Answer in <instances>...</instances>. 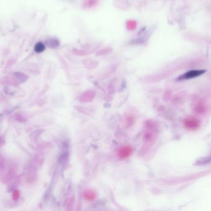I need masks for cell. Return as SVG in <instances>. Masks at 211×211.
<instances>
[{
    "label": "cell",
    "mask_w": 211,
    "mask_h": 211,
    "mask_svg": "<svg viewBox=\"0 0 211 211\" xmlns=\"http://www.w3.org/2000/svg\"><path fill=\"white\" fill-rule=\"evenodd\" d=\"M206 73V70L204 69H199V70H191L185 74L181 75L177 79L178 81H182V80L189 79L198 77L201 75L203 74Z\"/></svg>",
    "instance_id": "obj_1"
},
{
    "label": "cell",
    "mask_w": 211,
    "mask_h": 211,
    "mask_svg": "<svg viewBox=\"0 0 211 211\" xmlns=\"http://www.w3.org/2000/svg\"><path fill=\"white\" fill-rule=\"evenodd\" d=\"M133 152V148L130 146H124L120 147L117 151V156L120 160L128 158Z\"/></svg>",
    "instance_id": "obj_2"
},
{
    "label": "cell",
    "mask_w": 211,
    "mask_h": 211,
    "mask_svg": "<svg viewBox=\"0 0 211 211\" xmlns=\"http://www.w3.org/2000/svg\"><path fill=\"white\" fill-rule=\"evenodd\" d=\"M83 196L84 199L88 201H93L96 198V193L94 190L88 189L84 191Z\"/></svg>",
    "instance_id": "obj_3"
},
{
    "label": "cell",
    "mask_w": 211,
    "mask_h": 211,
    "mask_svg": "<svg viewBox=\"0 0 211 211\" xmlns=\"http://www.w3.org/2000/svg\"><path fill=\"white\" fill-rule=\"evenodd\" d=\"M137 26V23L133 20H129L126 23V27L127 29L129 31H133L136 29Z\"/></svg>",
    "instance_id": "obj_4"
},
{
    "label": "cell",
    "mask_w": 211,
    "mask_h": 211,
    "mask_svg": "<svg viewBox=\"0 0 211 211\" xmlns=\"http://www.w3.org/2000/svg\"><path fill=\"white\" fill-rule=\"evenodd\" d=\"M45 49V46L43 44L39 42L35 46V51L37 53H42Z\"/></svg>",
    "instance_id": "obj_5"
},
{
    "label": "cell",
    "mask_w": 211,
    "mask_h": 211,
    "mask_svg": "<svg viewBox=\"0 0 211 211\" xmlns=\"http://www.w3.org/2000/svg\"><path fill=\"white\" fill-rule=\"evenodd\" d=\"M98 0H85L84 5L86 8H92L97 4Z\"/></svg>",
    "instance_id": "obj_6"
},
{
    "label": "cell",
    "mask_w": 211,
    "mask_h": 211,
    "mask_svg": "<svg viewBox=\"0 0 211 211\" xmlns=\"http://www.w3.org/2000/svg\"><path fill=\"white\" fill-rule=\"evenodd\" d=\"M48 45L50 47L54 48L59 46V43L57 40H51V41H49V43H48Z\"/></svg>",
    "instance_id": "obj_7"
}]
</instances>
